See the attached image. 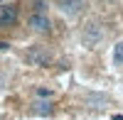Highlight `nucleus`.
I'll use <instances>...</instances> for the list:
<instances>
[{
  "label": "nucleus",
  "instance_id": "nucleus-1",
  "mask_svg": "<svg viewBox=\"0 0 123 120\" xmlns=\"http://www.w3.org/2000/svg\"><path fill=\"white\" fill-rule=\"evenodd\" d=\"M104 37H106V29H104V25H101L98 20H91V22H86L84 29H81V42H84L86 47H96Z\"/></svg>",
  "mask_w": 123,
  "mask_h": 120
},
{
  "label": "nucleus",
  "instance_id": "nucleus-2",
  "mask_svg": "<svg viewBox=\"0 0 123 120\" xmlns=\"http://www.w3.org/2000/svg\"><path fill=\"white\" fill-rule=\"evenodd\" d=\"M25 59H27V64L30 66H47L49 61H52V54H49V49L42 47V44H35V47H30L27 52H25Z\"/></svg>",
  "mask_w": 123,
  "mask_h": 120
},
{
  "label": "nucleus",
  "instance_id": "nucleus-3",
  "mask_svg": "<svg viewBox=\"0 0 123 120\" xmlns=\"http://www.w3.org/2000/svg\"><path fill=\"white\" fill-rule=\"evenodd\" d=\"M27 25L35 29V32H49V29H52V20L47 17V12H32L27 17Z\"/></svg>",
  "mask_w": 123,
  "mask_h": 120
},
{
  "label": "nucleus",
  "instance_id": "nucleus-4",
  "mask_svg": "<svg viewBox=\"0 0 123 120\" xmlns=\"http://www.w3.org/2000/svg\"><path fill=\"white\" fill-rule=\"evenodd\" d=\"M57 7L62 15L67 17H76L81 10H84V0H57Z\"/></svg>",
  "mask_w": 123,
  "mask_h": 120
},
{
  "label": "nucleus",
  "instance_id": "nucleus-5",
  "mask_svg": "<svg viewBox=\"0 0 123 120\" xmlns=\"http://www.w3.org/2000/svg\"><path fill=\"white\" fill-rule=\"evenodd\" d=\"M17 22V7L15 5H3L0 7V27H10Z\"/></svg>",
  "mask_w": 123,
  "mask_h": 120
},
{
  "label": "nucleus",
  "instance_id": "nucleus-6",
  "mask_svg": "<svg viewBox=\"0 0 123 120\" xmlns=\"http://www.w3.org/2000/svg\"><path fill=\"white\" fill-rule=\"evenodd\" d=\"M30 110H32L35 115H49L52 113V103L49 101H35L32 105H30Z\"/></svg>",
  "mask_w": 123,
  "mask_h": 120
},
{
  "label": "nucleus",
  "instance_id": "nucleus-7",
  "mask_svg": "<svg viewBox=\"0 0 123 120\" xmlns=\"http://www.w3.org/2000/svg\"><path fill=\"white\" fill-rule=\"evenodd\" d=\"M106 103H108V96H101V93H86V105L98 108V105H106Z\"/></svg>",
  "mask_w": 123,
  "mask_h": 120
},
{
  "label": "nucleus",
  "instance_id": "nucleus-8",
  "mask_svg": "<svg viewBox=\"0 0 123 120\" xmlns=\"http://www.w3.org/2000/svg\"><path fill=\"white\" fill-rule=\"evenodd\" d=\"M113 64L116 66H123V39L113 47Z\"/></svg>",
  "mask_w": 123,
  "mask_h": 120
},
{
  "label": "nucleus",
  "instance_id": "nucleus-9",
  "mask_svg": "<svg viewBox=\"0 0 123 120\" xmlns=\"http://www.w3.org/2000/svg\"><path fill=\"white\" fill-rule=\"evenodd\" d=\"M37 96H39V98H49V96H52V88H44V86H39V88H37Z\"/></svg>",
  "mask_w": 123,
  "mask_h": 120
},
{
  "label": "nucleus",
  "instance_id": "nucleus-10",
  "mask_svg": "<svg viewBox=\"0 0 123 120\" xmlns=\"http://www.w3.org/2000/svg\"><path fill=\"white\" fill-rule=\"evenodd\" d=\"M47 3H44V0H37V3H35V12H47Z\"/></svg>",
  "mask_w": 123,
  "mask_h": 120
},
{
  "label": "nucleus",
  "instance_id": "nucleus-11",
  "mask_svg": "<svg viewBox=\"0 0 123 120\" xmlns=\"http://www.w3.org/2000/svg\"><path fill=\"white\" fill-rule=\"evenodd\" d=\"M7 47H10L7 42H0V49H7Z\"/></svg>",
  "mask_w": 123,
  "mask_h": 120
}]
</instances>
